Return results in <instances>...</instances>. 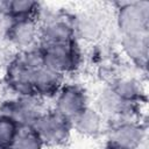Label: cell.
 Masks as SVG:
<instances>
[{"label": "cell", "instance_id": "obj_1", "mask_svg": "<svg viewBox=\"0 0 149 149\" xmlns=\"http://www.w3.org/2000/svg\"><path fill=\"white\" fill-rule=\"evenodd\" d=\"M64 116H44L38 122V130H36L37 135L41 140H45L49 142H59L66 135V127Z\"/></svg>", "mask_w": 149, "mask_h": 149}, {"label": "cell", "instance_id": "obj_2", "mask_svg": "<svg viewBox=\"0 0 149 149\" xmlns=\"http://www.w3.org/2000/svg\"><path fill=\"white\" fill-rule=\"evenodd\" d=\"M83 101H84V98L80 91H78L77 88L68 87L63 92L58 101L61 115L64 118L69 115L77 116L79 113H81L85 109L83 106Z\"/></svg>", "mask_w": 149, "mask_h": 149}, {"label": "cell", "instance_id": "obj_3", "mask_svg": "<svg viewBox=\"0 0 149 149\" xmlns=\"http://www.w3.org/2000/svg\"><path fill=\"white\" fill-rule=\"evenodd\" d=\"M16 121L10 116H0V149H12L19 135Z\"/></svg>", "mask_w": 149, "mask_h": 149}, {"label": "cell", "instance_id": "obj_4", "mask_svg": "<svg viewBox=\"0 0 149 149\" xmlns=\"http://www.w3.org/2000/svg\"><path fill=\"white\" fill-rule=\"evenodd\" d=\"M40 141L41 139L37 133H19L17 139L12 149H37Z\"/></svg>", "mask_w": 149, "mask_h": 149}]
</instances>
